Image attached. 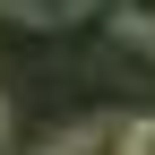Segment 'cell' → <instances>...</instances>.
Returning <instances> with one entry per match:
<instances>
[{"mask_svg": "<svg viewBox=\"0 0 155 155\" xmlns=\"http://www.w3.org/2000/svg\"><path fill=\"white\" fill-rule=\"evenodd\" d=\"M95 0H0V17H17V26H78Z\"/></svg>", "mask_w": 155, "mask_h": 155, "instance_id": "1", "label": "cell"}, {"mask_svg": "<svg viewBox=\"0 0 155 155\" xmlns=\"http://www.w3.org/2000/svg\"><path fill=\"white\" fill-rule=\"evenodd\" d=\"M112 155H155V112H138V121H121V138H112Z\"/></svg>", "mask_w": 155, "mask_h": 155, "instance_id": "2", "label": "cell"}, {"mask_svg": "<svg viewBox=\"0 0 155 155\" xmlns=\"http://www.w3.org/2000/svg\"><path fill=\"white\" fill-rule=\"evenodd\" d=\"M0 147H9V95H0Z\"/></svg>", "mask_w": 155, "mask_h": 155, "instance_id": "3", "label": "cell"}]
</instances>
